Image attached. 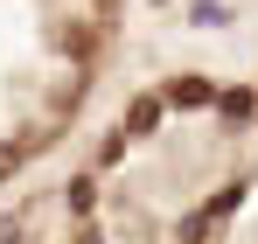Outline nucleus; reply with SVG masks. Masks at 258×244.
<instances>
[{
	"label": "nucleus",
	"instance_id": "obj_4",
	"mask_svg": "<svg viewBox=\"0 0 258 244\" xmlns=\"http://www.w3.org/2000/svg\"><path fill=\"white\" fill-rule=\"evenodd\" d=\"M21 154H28V147H0V174H7L14 161H21Z\"/></svg>",
	"mask_w": 258,
	"mask_h": 244
},
{
	"label": "nucleus",
	"instance_id": "obj_1",
	"mask_svg": "<svg viewBox=\"0 0 258 244\" xmlns=\"http://www.w3.org/2000/svg\"><path fill=\"white\" fill-rule=\"evenodd\" d=\"M168 98H174V105H216V91H210L203 77H181V84L168 91Z\"/></svg>",
	"mask_w": 258,
	"mask_h": 244
},
{
	"label": "nucleus",
	"instance_id": "obj_3",
	"mask_svg": "<svg viewBox=\"0 0 258 244\" xmlns=\"http://www.w3.org/2000/svg\"><path fill=\"white\" fill-rule=\"evenodd\" d=\"M126 126H133V133H154V126H161V98H140Z\"/></svg>",
	"mask_w": 258,
	"mask_h": 244
},
{
	"label": "nucleus",
	"instance_id": "obj_2",
	"mask_svg": "<svg viewBox=\"0 0 258 244\" xmlns=\"http://www.w3.org/2000/svg\"><path fill=\"white\" fill-rule=\"evenodd\" d=\"M216 112L223 119H251V91H216Z\"/></svg>",
	"mask_w": 258,
	"mask_h": 244
},
{
	"label": "nucleus",
	"instance_id": "obj_5",
	"mask_svg": "<svg viewBox=\"0 0 258 244\" xmlns=\"http://www.w3.org/2000/svg\"><path fill=\"white\" fill-rule=\"evenodd\" d=\"M77 244H105V237H98V230H84V237H77Z\"/></svg>",
	"mask_w": 258,
	"mask_h": 244
}]
</instances>
